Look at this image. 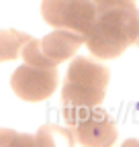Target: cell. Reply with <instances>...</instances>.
<instances>
[{
  "label": "cell",
  "instance_id": "9",
  "mask_svg": "<svg viewBox=\"0 0 139 147\" xmlns=\"http://www.w3.org/2000/svg\"><path fill=\"white\" fill-rule=\"evenodd\" d=\"M4 141H19V143H31V145H37L35 137H25V135H12L8 131H0V143Z\"/></svg>",
  "mask_w": 139,
  "mask_h": 147
},
{
  "label": "cell",
  "instance_id": "2",
  "mask_svg": "<svg viewBox=\"0 0 139 147\" xmlns=\"http://www.w3.org/2000/svg\"><path fill=\"white\" fill-rule=\"evenodd\" d=\"M109 80H111V71L107 65L90 57H82V55L74 57L61 86L63 110L100 106L104 100Z\"/></svg>",
  "mask_w": 139,
  "mask_h": 147
},
{
  "label": "cell",
  "instance_id": "5",
  "mask_svg": "<svg viewBox=\"0 0 139 147\" xmlns=\"http://www.w3.org/2000/svg\"><path fill=\"white\" fill-rule=\"evenodd\" d=\"M94 2L92 0H43L41 14L43 21L55 29H67L84 35L88 33L94 21Z\"/></svg>",
  "mask_w": 139,
  "mask_h": 147
},
{
  "label": "cell",
  "instance_id": "8",
  "mask_svg": "<svg viewBox=\"0 0 139 147\" xmlns=\"http://www.w3.org/2000/svg\"><path fill=\"white\" fill-rule=\"evenodd\" d=\"M57 139H63L65 143H74V135L70 129H61V127H41L35 141L37 145H53Z\"/></svg>",
  "mask_w": 139,
  "mask_h": 147
},
{
  "label": "cell",
  "instance_id": "6",
  "mask_svg": "<svg viewBox=\"0 0 139 147\" xmlns=\"http://www.w3.org/2000/svg\"><path fill=\"white\" fill-rule=\"evenodd\" d=\"M57 84H59L57 67H43L33 63H25L16 67L10 78V86L14 94L27 102H41L49 98L55 92Z\"/></svg>",
  "mask_w": 139,
  "mask_h": 147
},
{
  "label": "cell",
  "instance_id": "1",
  "mask_svg": "<svg viewBox=\"0 0 139 147\" xmlns=\"http://www.w3.org/2000/svg\"><path fill=\"white\" fill-rule=\"evenodd\" d=\"M94 21L84 43L98 59H115L139 37V10L135 2L94 4Z\"/></svg>",
  "mask_w": 139,
  "mask_h": 147
},
{
  "label": "cell",
  "instance_id": "10",
  "mask_svg": "<svg viewBox=\"0 0 139 147\" xmlns=\"http://www.w3.org/2000/svg\"><path fill=\"white\" fill-rule=\"evenodd\" d=\"M94 4H109V2H135V0H92Z\"/></svg>",
  "mask_w": 139,
  "mask_h": 147
},
{
  "label": "cell",
  "instance_id": "3",
  "mask_svg": "<svg viewBox=\"0 0 139 147\" xmlns=\"http://www.w3.org/2000/svg\"><path fill=\"white\" fill-rule=\"evenodd\" d=\"M84 45V35L57 29L45 35L43 39H31L23 45V59L25 63L43 65V67H57L59 63L72 59L76 51Z\"/></svg>",
  "mask_w": 139,
  "mask_h": 147
},
{
  "label": "cell",
  "instance_id": "11",
  "mask_svg": "<svg viewBox=\"0 0 139 147\" xmlns=\"http://www.w3.org/2000/svg\"><path fill=\"white\" fill-rule=\"evenodd\" d=\"M135 43H137V45H139V37H137V41H135Z\"/></svg>",
  "mask_w": 139,
  "mask_h": 147
},
{
  "label": "cell",
  "instance_id": "7",
  "mask_svg": "<svg viewBox=\"0 0 139 147\" xmlns=\"http://www.w3.org/2000/svg\"><path fill=\"white\" fill-rule=\"evenodd\" d=\"M31 39V35L14 31V29H6L0 31V61H12L19 57V53L23 49V45Z\"/></svg>",
  "mask_w": 139,
  "mask_h": 147
},
{
  "label": "cell",
  "instance_id": "4",
  "mask_svg": "<svg viewBox=\"0 0 139 147\" xmlns=\"http://www.w3.org/2000/svg\"><path fill=\"white\" fill-rule=\"evenodd\" d=\"M63 119L70 125L74 141L80 145H113L117 141V127L107 110L98 106L63 110Z\"/></svg>",
  "mask_w": 139,
  "mask_h": 147
}]
</instances>
